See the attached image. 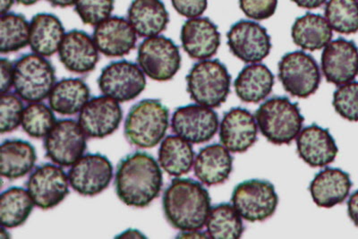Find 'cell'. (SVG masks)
<instances>
[{
  "label": "cell",
  "instance_id": "6da1fadb",
  "mask_svg": "<svg viewBox=\"0 0 358 239\" xmlns=\"http://www.w3.org/2000/svg\"><path fill=\"white\" fill-rule=\"evenodd\" d=\"M114 186L118 198L124 205L145 208L161 193L162 171L153 156L134 152L118 162Z\"/></svg>",
  "mask_w": 358,
  "mask_h": 239
},
{
  "label": "cell",
  "instance_id": "7a4b0ae2",
  "mask_svg": "<svg viewBox=\"0 0 358 239\" xmlns=\"http://www.w3.org/2000/svg\"><path fill=\"white\" fill-rule=\"evenodd\" d=\"M210 194L192 178H174L166 188L162 208L169 225L178 231H201L210 211Z\"/></svg>",
  "mask_w": 358,
  "mask_h": 239
},
{
  "label": "cell",
  "instance_id": "3957f363",
  "mask_svg": "<svg viewBox=\"0 0 358 239\" xmlns=\"http://www.w3.org/2000/svg\"><path fill=\"white\" fill-rule=\"evenodd\" d=\"M259 130L275 145H290L301 132L305 122L299 105L285 96L265 101L255 111Z\"/></svg>",
  "mask_w": 358,
  "mask_h": 239
},
{
  "label": "cell",
  "instance_id": "277c9868",
  "mask_svg": "<svg viewBox=\"0 0 358 239\" xmlns=\"http://www.w3.org/2000/svg\"><path fill=\"white\" fill-rule=\"evenodd\" d=\"M169 110L156 99H145L131 107L124 126L127 142L140 148H153L169 129Z\"/></svg>",
  "mask_w": 358,
  "mask_h": 239
},
{
  "label": "cell",
  "instance_id": "5b68a950",
  "mask_svg": "<svg viewBox=\"0 0 358 239\" xmlns=\"http://www.w3.org/2000/svg\"><path fill=\"white\" fill-rule=\"evenodd\" d=\"M231 79L228 68L219 59L201 60L194 64L185 78L191 100L212 108L225 103Z\"/></svg>",
  "mask_w": 358,
  "mask_h": 239
},
{
  "label": "cell",
  "instance_id": "8992f818",
  "mask_svg": "<svg viewBox=\"0 0 358 239\" xmlns=\"http://www.w3.org/2000/svg\"><path fill=\"white\" fill-rule=\"evenodd\" d=\"M56 85V69L46 57L24 54L15 63L13 87L22 100L41 103Z\"/></svg>",
  "mask_w": 358,
  "mask_h": 239
},
{
  "label": "cell",
  "instance_id": "52a82bcc",
  "mask_svg": "<svg viewBox=\"0 0 358 239\" xmlns=\"http://www.w3.org/2000/svg\"><path fill=\"white\" fill-rule=\"evenodd\" d=\"M137 62L150 78L167 82L181 68L180 50L173 41L163 35L145 38L138 47Z\"/></svg>",
  "mask_w": 358,
  "mask_h": 239
},
{
  "label": "cell",
  "instance_id": "ba28073f",
  "mask_svg": "<svg viewBox=\"0 0 358 239\" xmlns=\"http://www.w3.org/2000/svg\"><path fill=\"white\" fill-rule=\"evenodd\" d=\"M278 66L280 81L291 96L306 99L317 92L322 82L321 71L310 54L303 50L286 53Z\"/></svg>",
  "mask_w": 358,
  "mask_h": 239
},
{
  "label": "cell",
  "instance_id": "9c48e42d",
  "mask_svg": "<svg viewBox=\"0 0 358 239\" xmlns=\"http://www.w3.org/2000/svg\"><path fill=\"white\" fill-rule=\"evenodd\" d=\"M231 203L245 221L263 222L276 212L279 196L270 181L248 180L234 188Z\"/></svg>",
  "mask_w": 358,
  "mask_h": 239
},
{
  "label": "cell",
  "instance_id": "30bf717a",
  "mask_svg": "<svg viewBox=\"0 0 358 239\" xmlns=\"http://www.w3.org/2000/svg\"><path fill=\"white\" fill-rule=\"evenodd\" d=\"M98 85L102 94L118 103H127L145 91V74L136 63L118 60L108 64L101 70Z\"/></svg>",
  "mask_w": 358,
  "mask_h": 239
},
{
  "label": "cell",
  "instance_id": "8fae6325",
  "mask_svg": "<svg viewBox=\"0 0 358 239\" xmlns=\"http://www.w3.org/2000/svg\"><path fill=\"white\" fill-rule=\"evenodd\" d=\"M84 130L73 120H57L44 140L46 156L62 167H70L84 155L87 143Z\"/></svg>",
  "mask_w": 358,
  "mask_h": 239
},
{
  "label": "cell",
  "instance_id": "7c38bea8",
  "mask_svg": "<svg viewBox=\"0 0 358 239\" xmlns=\"http://www.w3.org/2000/svg\"><path fill=\"white\" fill-rule=\"evenodd\" d=\"M227 40L233 55L248 64L263 61L273 48L266 28L255 21L236 22L227 34Z\"/></svg>",
  "mask_w": 358,
  "mask_h": 239
},
{
  "label": "cell",
  "instance_id": "4fadbf2b",
  "mask_svg": "<svg viewBox=\"0 0 358 239\" xmlns=\"http://www.w3.org/2000/svg\"><path fill=\"white\" fill-rule=\"evenodd\" d=\"M219 125L216 111L197 103L179 107L172 115V131L194 145L212 140L218 132Z\"/></svg>",
  "mask_w": 358,
  "mask_h": 239
},
{
  "label": "cell",
  "instance_id": "5bb4252c",
  "mask_svg": "<svg viewBox=\"0 0 358 239\" xmlns=\"http://www.w3.org/2000/svg\"><path fill=\"white\" fill-rule=\"evenodd\" d=\"M69 184L83 196H95L103 192L113 178V166L100 152L83 155L69 171Z\"/></svg>",
  "mask_w": 358,
  "mask_h": 239
},
{
  "label": "cell",
  "instance_id": "9a60e30c",
  "mask_svg": "<svg viewBox=\"0 0 358 239\" xmlns=\"http://www.w3.org/2000/svg\"><path fill=\"white\" fill-rule=\"evenodd\" d=\"M69 176L63 168L50 164L35 168L27 182L34 205L43 210L52 209L69 194Z\"/></svg>",
  "mask_w": 358,
  "mask_h": 239
},
{
  "label": "cell",
  "instance_id": "2e32d148",
  "mask_svg": "<svg viewBox=\"0 0 358 239\" xmlns=\"http://www.w3.org/2000/svg\"><path fill=\"white\" fill-rule=\"evenodd\" d=\"M322 72L326 81L340 86L354 81L358 76V46L354 41L338 38L324 49Z\"/></svg>",
  "mask_w": 358,
  "mask_h": 239
},
{
  "label": "cell",
  "instance_id": "e0dca14e",
  "mask_svg": "<svg viewBox=\"0 0 358 239\" xmlns=\"http://www.w3.org/2000/svg\"><path fill=\"white\" fill-rule=\"evenodd\" d=\"M123 111L114 99L102 95L90 99L80 111L78 123L91 138H104L120 127Z\"/></svg>",
  "mask_w": 358,
  "mask_h": 239
},
{
  "label": "cell",
  "instance_id": "ac0fdd59",
  "mask_svg": "<svg viewBox=\"0 0 358 239\" xmlns=\"http://www.w3.org/2000/svg\"><path fill=\"white\" fill-rule=\"evenodd\" d=\"M255 117L246 108H230L220 126V140L232 154H244L258 139Z\"/></svg>",
  "mask_w": 358,
  "mask_h": 239
},
{
  "label": "cell",
  "instance_id": "d6986e66",
  "mask_svg": "<svg viewBox=\"0 0 358 239\" xmlns=\"http://www.w3.org/2000/svg\"><path fill=\"white\" fill-rule=\"evenodd\" d=\"M182 47L193 59H212L218 52L222 43L219 28L209 17L188 19L182 25Z\"/></svg>",
  "mask_w": 358,
  "mask_h": 239
},
{
  "label": "cell",
  "instance_id": "ffe728a7",
  "mask_svg": "<svg viewBox=\"0 0 358 239\" xmlns=\"http://www.w3.org/2000/svg\"><path fill=\"white\" fill-rule=\"evenodd\" d=\"M94 38L82 30H72L64 37L59 57L64 68L75 74L94 71L100 60V54Z\"/></svg>",
  "mask_w": 358,
  "mask_h": 239
},
{
  "label": "cell",
  "instance_id": "44dd1931",
  "mask_svg": "<svg viewBox=\"0 0 358 239\" xmlns=\"http://www.w3.org/2000/svg\"><path fill=\"white\" fill-rule=\"evenodd\" d=\"M299 157L312 168H324L335 161L338 148L330 130L317 124L305 127L296 137Z\"/></svg>",
  "mask_w": 358,
  "mask_h": 239
},
{
  "label": "cell",
  "instance_id": "7402d4cb",
  "mask_svg": "<svg viewBox=\"0 0 358 239\" xmlns=\"http://www.w3.org/2000/svg\"><path fill=\"white\" fill-rule=\"evenodd\" d=\"M94 43L99 52L110 57L127 55L136 48L137 34L127 19L110 17L96 25Z\"/></svg>",
  "mask_w": 358,
  "mask_h": 239
},
{
  "label": "cell",
  "instance_id": "603a6c76",
  "mask_svg": "<svg viewBox=\"0 0 358 239\" xmlns=\"http://www.w3.org/2000/svg\"><path fill=\"white\" fill-rule=\"evenodd\" d=\"M353 182L350 175L338 168H325L310 183L313 202L321 208L331 209L341 205L350 196Z\"/></svg>",
  "mask_w": 358,
  "mask_h": 239
},
{
  "label": "cell",
  "instance_id": "cb8c5ba5",
  "mask_svg": "<svg viewBox=\"0 0 358 239\" xmlns=\"http://www.w3.org/2000/svg\"><path fill=\"white\" fill-rule=\"evenodd\" d=\"M233 159L228 149L213 143L200 150L194 161V176L208 187L225 183L233 171Z\"/></svg>",
  "mask_w": 358,
  "mask_h": 239
},
{
  "label": "cell",
  "instance_id": "d4e9b609",
  "mask_svg": "<svg viewBox=\"0 0 358 239\" xmlns=\"http://www.w3.org/2000/svg\"><path fill=\"white\" fill-rule=\"evenodd\" d=\"M127 20L138 36H157L165 31L169 14L162 0H133L127 11Z\"/></svg>",
  "mask_w": 358,
  "mask_h": 239
},
{
  "label": "cell",
  "instance_id": "484cf974",
  "mask_svg": "<svg viewBox=\"0 0 358 239\" xmlns=\"http://www.w3.org/2000/svg\"><path fill=\"white\" fill-rule=\"evenodd\" d=\"M275 76L264 64L255 63L245 66L234 82L238 96L245 103H259L273 92Z\"/></svg>",
  "mask_w": 358,
  "mask_h": 239
},
{
  "label": "cell",
  "instance_id": "4316f807",
  "mask_svg": "<svg viewBox=\"0 0 358 239\" xmlns=\"http://www.w3.org/2000/svg\"><path fill=\"white\" fill-rule=\"evenodd\" d=\"M65 35V28L59 17L50 13H40L30 22L29 45L34 53L50 57L59 52Z\"/></svg>",
  "mask_w": 358,
  "mask_h": 239
},
{
  "label": "cell",
  "instance_id": "83f0119b",
  "mask_svg": "<svg viewBox=\"0 0 358 239\" xmlns=\"http://www.w3.org/2000/svg\"><path fill=\"white\" fill-rule=\"evenodd\" d=\"M327 19L322 15L306 13L297 17L291 28V37L303 50L316 52L331 43L334 31Z\"/></svg>",
  "mask_w": 358,
  "mask_h": 239
},
{
  "label": "cell",
  "instance_id": "f1b7e54d",
  "mask_svg": "<svg viewBox=\"0 0 358 239\" xmlns=\"http://www.w3.org/2000/svg\"><path fill=\"white\" fill-rule=\"evenodd\" d=\"M37 161L36 150L30 142L6 139L1 143L0 167L2 177L17 180L33 170Z\"/></svg>",
  "mask_w": 358,
  "mask_h": 239
},
{
  "label": "cell",
  "instance_id": "f546056e",
  "mask_svg": "<svg viewBox=\"0 0 358 239\" xmlns=\"http://www.w3.org/2000/svg\"><path fill=\"white\" fill-rule=\"evenodd\" d=\"M91 97L87 84L81 78H64L54 85L49 96L53 111L65 116L80 113Z\"/></svg>",
  "mask_w": 358,
  "mask_h": 239
},
{
  "label": "cell",
  "instance_id": "4dcf8cb0",
  "mask_svg": "<svg viewBox=\"0 0 358 239\" xmlns=\"http://www.w3.org/2000/svg\"><path fill=\"white\" fill-rule=\"evenodd\" d=\"M194 154L191 143L178 136H168L159 149V164L169 176L180 177L193 167Z\"/></svg>",
  "mask_w": 358,
  "mask_h": 239
},
{
  "label": "cell",
  "instance_id": "1f68e13d",
  "mask_svg": "<svg viewBox=\"0 0 358 239\" xmlns=\"http://www.w3.org/2000/svg\"><path fill=\"white\" fill-rule=\"evenodd\" d=\"M27 189L12 187L0 197V222L6 229L17 228L24 224L34 207Z\"/></svg>",
  "mask_w": 358,
  "mask_h": 239
},
{
  "label": "cell",
  "instance_id": "d6a6232c",
  "mask_svg": "<svg viewBox=\"0 0 358 239\" xmlns=\"http://www.w3.org/2000/svg\"><path fill=\"white\" fill-rule=\"evenodd\" d=\"M242 219L232 203H219L210 208L208 215L207 233L213 239L241 238L245 231Z\"/></svg>",
  "mask_w": 358,
  "mask_h": 239
},
{
  "label": "cell",
  "instance_id": "836d02e7",
  "mask_svg": "<svg viewBox=\"0 0 358 239\" xmlns=\"http://www.w3.org/2000/svg\"><path fill=\"white\" fill-rule=\"evenodd\" d=\"M30 43V23L24 15L6 13L0 17V52H17Z\"/></svg>",
  "mask_w": 358,
  "mask_h": 239
},
{
  "label": "cell",
  "instance_id": "e575fe53",
  "mask_svg": "<svg viewBox=\"0 0 358 239\" xmlns=\"http://www.w3.org/2000/svg\"><path fill=\"white\" fill-rule=\"evenodd\" d=\"M324 17L332 30L338 34L358 33L357 0H328L325 4Z\"/></svg>",
  "mask_w": 358,
  "mask_h": 239
},
{
  "label": "cell",
  "instance_id": "d590c367",
  "mask_svg": "<svg viewBox=\"0 0 358 239\" xmlns=\"http://www.w3.org/2000/svg\"><path fill=\"white\" fill-rule=\"evenodd\" d=\"M57 122L52 108L41 103H33L24 108L22 127L34 138L46 137Z\"/></svg>",
  "mask_w": 358,
  "mask_h": 239
},
{
  "label": "cell",
  "instance_id": "8d00e7d4",
  "mask_svg": "<svg viewBox=\"0 0 358 239\" xmlns=\"http://www.w3.org/2000/svg\"><path fill=\"white\" fill-rule=\"evenodd\" d=\"M332 106L342 119L358 122V81L338 86L334 94Z\"/></svg>",
  "mask_w": 358,
  "mask_h": 239
},
{
  "label": "cell",
  "instance_id": "74e56055",
  "mask_svg": "<svg viewBox=\"0 0 358 239\" xmlns=\"http://www.w3.org/2000/svg\"><path fill=\"white\" fill-rule=\"evenodd\" d=\"M115 0H76L75 10L83 23L96 27L111 17Z\"/></svg>",
  "mask_w": 358,
  "mask_h": 239
},
{
  "label": "cell",
  "instance_id": "f35d334b",
  "mask_svg": "<svg viewBox=\"0 0 358 239\" xmlns=\"http://www.w3.org/2000/svg\"><path fill=\"white\" fill-rule=\"evenodd\" d=\"M24 107L21 98L12 92L1 94L0 100V132H12L22 124Z\"/></svg>",
  "mask_w": 358,
  "mask_h": 239
},
{
  "label": "cell",
  "instance_id": "ab89813d",
  "mask_svg": "<svg viewBox=\"0 0 358 239\" xmlns=\"http://www.w3.org/2000/svg\"><path fill=\"white\" fill-rule=\"evenodd\" d=\"M239 8L252 21L271 18L277 10L278 0H238Z\"/></svg>",
  "mask_w": 358,
  "mask_h": 239
},
{
  "label": "cell",
  "instance_id": "60d3db41",
  "mask_svg": "<svg viewBox=\"0 0 358 239\" xmlns=\"http://www.w3.org/2000/svg\"><path fill=\"white\" fill-rule=\"evenodd\" d=\"M176 11L188 19L200 17L208 8V0H171Z\"/></svg>",
  "mask_w": 358,
  "mask_h": 239
},
{
  "label": "cell",
  "instance_id": "b9f144b4",
  "mask_svg": "<svg viewBox=\"0 0 358 239\" xmlns=\"http://www.w3.org/2000/svg\"><path fill=\"white\" fill-rule=\"evenodd\" d=\"M14 70L15 65L10 60L2 57L0 61V75H1V84H0V90L1 94H6L13 87V82H14Z\"/></svg>",
  "mask_w": 358,
  "mask_h": 239
},
{
  "label": "cell",
  "instance_id": "7bdbcfd3",
  "mask_svg": "<svg viewBox=\"0 0 358 239\" xmlns=\"http://www.w3.org/2000/svg\"><path fill=\"white\" fill-rule=\"evenodd\" d=\"M348 215L355 226L358 227V190L355 191L348 201Z\"/></svg>",
  "mask_w": 358,
  "mask_h": 239
},
{
  "label": "cell",
  "instance_id": "ee69618b",
  "mask_svg": "<svg viewBox=\"0 0 358 239\" xmlns=\"http://www.w3.org/2000/svg\"><path fill=\"white\" fill-rule=\"evenodd\" d=\"M299 8L305 9H316L326 4L328 0H292Z\"/></svg>",
  "mask_w": 358,
  "mask_h": 239
},
{
  "label": "cell",
  "instance_id": "f6af8a7d",
  "mask_svg": "<svg viewBox=\"0 0 358 239\" xmlns=\"http://www.w3.org/2000/svg\"><path fill=\"white\" fill-rule=\"evenodd\" d=\"M177 238H210L206 232L201 231H181Z\"/></svg>",
  "mask_w": 358,
  "mask_h": 239
},
{
  "label": "cell",
  "instance_id": "bcb514c9",
  "mask_svg": "<svg viewBox=\"0 0 358 239\" xmlns=\"http://www.w3.org/2000/svg\"><path fill=\"white\" fill-rule=\"evenodd\" d=\"M115 238H146V236L138 231V229H129L124 232H121Z\"/></svg>",
  "mask_w": 358,
  "mask_h": 239
},
{
  "label": "cell",
  "instance_id": "7dc6e473",
  "mask_svg": "<svg viewBox=\"0 0 358 239\" xmlns=\"http://www.w3.org/2000/svg\"><path fill=\"white\" fill-rule=\"evenodd\" d=\"M50 4L56 8H66L75 6L76 0H48Z\"/></svg>",
  "mask_w": 358,
  "mask_h": 239
},
{
  "label": "cell",
  "instance_id": "c3c4849f",
  "mask_svg": "<svg viewBox=\"0 0 358 239\" xmlns=\"http://www.w3.org/2000/svg\"><path fill=\"white\" fill-rule=\"evenodd\" d=\"M0 12L1 15L6 14L10 10L13 5H14L15 0H0Z\"/></svg>",
  "mask_w": 358,
  "mask_h": 239
},
{
  "label": "cell",
  "instance_id": "681fc988",
  "mask_svg": "<svg viewBox=\"0 0 358 239\" xmlns=\"http://www.w3.org/2000/svg\"><path fill=\"white\" fill-rule=\"evenodd\" d=\"M19 4H21L22 6H33L34 4H36L37 2H39L40 0H15Z\"/></svg>",
  "mask_w": 358,
  "mask_h": 239
},
{
  "label": "cell",
  "instance_id": "f907efd6",
  "mask_svg": "<svg viewBox=\"0 0 358 239\" xmlns=\"http://www.w3.org/2000/svg\"><path fill=\"white\" fill-rule=\"evenodd\" d=\"M357 1H358V0H357Z\"/></svg>",
  "mask_w": 358,
  "mask_h": 239
}]
</instances>
